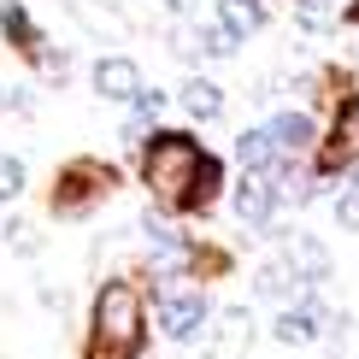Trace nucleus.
<instances>
[{"label":"nucleus","mask_w":359,"mask_h":359,"mask_svg":"<svg viewBox=\"0 0 359 359\" xmlns=\"http://www.w3.org/2000/svg\"><path fill=\"white\" fill-rule=\"evenodd\" d=\"M6 236H12V248H18V253H36L41 242H36V230H29V224L18 218V224H6Z\"/></svg>","instance_id":"obj_21"},{"label":"nucleus","mask_w":359,"mask_h":359,"mask_svg":"<svg viewBox=\"0 0 359 359\" xmlns=\"http://www.w3.org/2000/svg\"><path fill=\"white\" fill-rule=\"evenodd\" d=\"M336 230H359V165L336 183Z\"/></svg>","instance_id":"obj_17"},{"label":"nucleus","mask_w":359,"mask_h":359,"mask_svg":"<svg viewBox=\"0 0 359 359\" xmlns=\"http://www.w3.org/2000/svg\"><path fill=\"white\" fill-rule=\"evenodd\" d=\"M353 165H359V88H348L336 100V118L318 142V177L324 183H341Z\"/></svg>","instance_id":"obj_3"},{"label":"nucleus","mask_w":359,"mask_h":359,"mask_svg":"<svg viewBox=\"0 0 359 359\" xmlns=\"http://www.w3.org/2000/svg\"><path fill=\"white\" fill-rule=\"evenodd\" d=\"M330 318H336V312L318 301V289H306L301 301H283V306H277L271 336L283 341V348H312L318 336H330Z\"/></svg>","instance_id":"obj_5"},{"label":"nucleus","mask_w":359,"mask_h":359,"mask_svg":"<svg viewBox=\"0 0 359 359\" xmlns=\"http://www.w3.org/2000/svg\"><path fill=\"white\" fill-rule=\"evenodd\" d=\"M218 189H224V165H218L212 154H201V165H194L183 201H177V212H206V206L218 201Z\"/></svg>","instance_id":"obj_12"},{"label":"nucleus","mask_w":359,"mask_h":359,"mask_svg":"<svg viewBox=\"0 0 359 359\" xmlns=\"http://www.w3.org/2000/svg\"><path fill=\"white\" fill-rule=\"evenodd\" d=\"M0 36H6L18 53H36V48H41V29H36V18H29L18 0H6V6H0Z\"/></svg>","instance_id":"obj_16"},{"label":"nucleus","mask_w":359,"mask_h":359,"mask_svg":"<svg viewBox=\"0 0 359 359\" xmlns=\"http://www.w3.org/2000/svg\"><path fill=\"white\" fill-rule=\"evenodd\" d=\"M277 206H283V183L271 171H242V183H236V224L242 230H271V218H277Z\"/></svg>","instance_id":"obj_6"},{"label":"nucleus","mask_w":359,"mask_h":359,"mask_svg":"<svg viewBox=\"0 0 359 359\" xmlns=\"http://www.w3.org/2000/svg\"><path fill=\"white\" fill-rule=\"evenodd\" d=\"M177 107H183L194 124H212V118H224V88L212 77H189L183 88H177Z\"/></svg>","instance_id":"obj_13"},{"label":"nucleus","mask_w":359,"mask_h":359,"mask_svg":"<svg viewBox=\"0 0 359 359\" xmlns=\"http://www.w3.org/2000/svg\"><path fill=\"white\" fill-rule=\"evenodd\" d=\"M107 189H112V165H100V159H77V165H65V183L53 189V212H83V206L100 201Z\"/></svg>","instance_id":"obj_7"},{"label":"nucleus","mask_w":359,"mask_h":359,"mask_svg":"<svg viewBox=\"0 0 359 359\" xmlns=\"http://www.w3.org/2000/svg\"><path fill=\"white\" fill-rule=\"evenodd\" d=\"M88 83H95V95L100 100H136L142 95V65L130 53H107V59H95V71H88Z\"/></svg>","instance_id":"obj_8"},{"label":"nucleus","mask_w":359,"mask_h":359,"mask_svg":"<svg viewBox=\"0 0 359 359\" xmlns=\"http://www.w3.org/2000/svg\"><path fill=\"white\" fill-rule=\"evenodd\" d=\"M289 12H294V24H301V29H312V36H324V29L336 24L330 0H289Z\"/></svg>","instance_id":"obj_18"},{"label":"nucleus","mask_w":359,"mask_h":359,"mask_svg":"<svg viewBox=\"0 0 359 359\" xmlns=\"http://www.w3.org/2000/svg\"><path fill=\"white\" fill-rule=\"evenodd\" d=\"M29 183V171H24V159L18 154H0V201H18Z\"/></svg>","instance_id":"obj_19"},{"label":"nucleus","mask_w":359,"mask_h":359,"mask_svg":"<svg viewBox=\"0 0 359 359\" xmlns=\"http://www.w3.org/2000/svg\"><path fill=\"white\" fill-rule=\"evenodd\" d=\"M236 159H242V171H271L277 159H283V147H277V136H271V124L242 130V136H236Z\"/></svg>","instance_id":"obj_14"},{"label":"nucleus","mask_w":359,"mask_h":359,"mask_svg":"<svg viewBox=\"0 0 359 359\" xmlns=\"http://www.w3.org/2000/svg\"><path fill=\"white\" fill-rule=\"evenodd\" d=\"M330 359H341V353H330Z\"/></svg>","instance_id":"obj_23"},{"label":"nucleus","mask_w":359,"mask_h":359,"mask_svg":"<svg viewBox=\"0 0 359 359\" xmlns=\"http://www.w3.org/2000/svg\"><path fill=\"white\" fill-rule=\"evenodd\" d=\"M201 154H206V147H201L194 130H154V136L142 142V183L177 212V201H183V189H189L194 165H201Z\"/></svg>","instance_id":"obj_2"},{"label":"nucleus","mask_w":359,"mask_h":359,"mask_svg":"<svg viewBox=\"0 0 359 359\" xmlns=\"http://www.w3.org/2000/svg\"><path fill=\"white\" fill-rule=\"evenodd\" d=\"M341 24H348V29H359V0H353L348 12H341Z\"/></svg>","instance_id":"obj_22"},{"label":"nucleus","mask_w":359,"mask_h":359,"mask_svg":"<svg viewBox=\"0 0 359 359\" xmlns=\"http://www.w3.org/2000/svg\"><path fill=\"white\" fill-rule=\"evenodd\" d=\"M206 318H212V301H206V289H194V283H159V330L171 341H201L206 336Z\"/></svg>","instance_id":"obj_4"},{"label":"nucleus","mask_w":359,"mask_h":359,"mask_svg":"<svg viewBox=\"0 0 359 359\" xmlns=\"http://www.w3.org/2000/svg\"><path fill=\"white\" fill-rule=\"evenodd\" d=\"M271 136H277V147H283V159H306L312 147L324 142L318 124H312V112H301V107H283V112L271 118Z\"/></svg>","instance_id":"obj_10"},{"label":"nucleus","mask_w":359,"mask_h":359,"mask_svg":"<svg viewBox=\"0 0 359 359\" xmlns=\"http://www.w3.org/2000/svg\"><path fill=\"white\" fill-rule=\"evenodd\" d=\"M253 294H259V301H277V306L306 294V283H301V271L289 265V253H277V259H265L259 271H253Z\"/></svg>","instance_id":"obj_11"},{"label":"nucleus","mask_w":359,"mask_h":359,"mask_svg":"<svg viewBox=\"0 0 359 359\" xmlns=\"http://www.w3.org/2000/svg\"><path fill=\"white\" fill-rule=\"evenodd\" d=\"M283 253H289V265L301 271V283H306V289H324V283H330V248H324L318 236H306V230H289Z\"/></svg>","instance_id":"obj_9"},{"label":"nucleus","mask_w":359,"mask_h":359,"mask_svg":"<svg viewBox=\"0 0 359 359\" xmlns=\"http://www.w3.org/2000/svg\"><path fill=\"white\" fill-rule=\"evenodd\" d=\"M147 348V306L130 277H107L88 312V359H142Z\"/></svg>","instance_id":"obj_1"},{"label":"nucleus","mask_w":359,"mask_h":359,"mask_svg":"<svg viewBox=\"0 0 359 359\" xmlns=\"http://www.w3.org/2000/svg\"><path fill=\"white\" fill-rule=\"evenodd\" d=\"M0 112L29 118V112H36V95H29V88H18V83H0Z\"/></svg>","instance_id":"obj_20"},{"label":"nucleus","mask_w":359,"mask_h":359,"mask_svg":"<svg viewBox=\"0 0 359 359\" xmlns=\"http://www.w3.org/2000/svg\"><path fill=\"white\" fill-rule=\"evenodd\" d=\"M265 18H271V12H265V0H218V24L230 29L236 41L259 36V29H265Z\"/></svg>","instance_id":"obj_15"}]
</instances>
